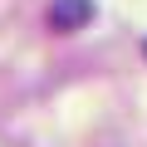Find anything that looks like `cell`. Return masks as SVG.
Listing matches in <instances>:
<instances>
[{
  "label": "cell",
  "mask_w": 147,
  "mask_h": 147,
  "mask_svg": "<svg viewBox=\"0 0 147 147\" xmlns=\"http://www.w3.org/2000/svg\"><path fill=\"white\" fill-rule=\"evenodd\" d=\"M93 20V0H54L49 5V25L59 34H74V30H84Z\"/></svg>",
  "instance_id": "6da1fadb"
}]
</instances>
